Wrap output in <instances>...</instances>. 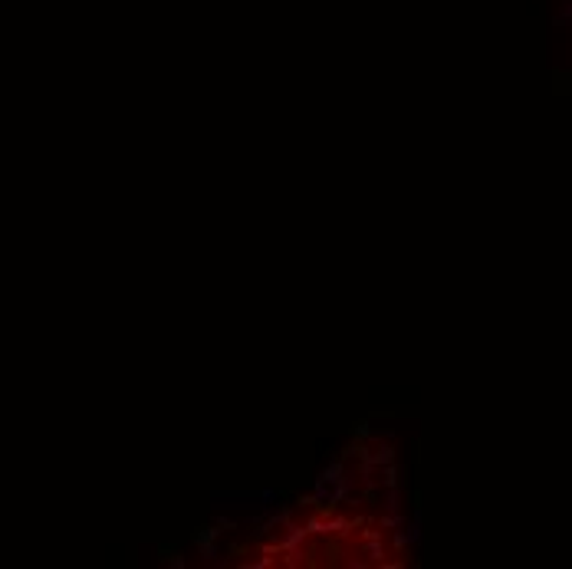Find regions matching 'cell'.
<instances>
[{
  "instance_id": "cell-1",
  "label": "cell",
  "mask_w": 572,
  "mask_h": 569,
  "mask_svg": "<svg viewBox=\"0 0 572 569\" xmlns=\"http://www.w3.org/2000/svg\"><path fill=\"white\" fill-rule=\"evenodd\" d=\"M404 536H408V540H418V523H411V526H408V533H404Z\"/></svg>"
}]
</instances>
